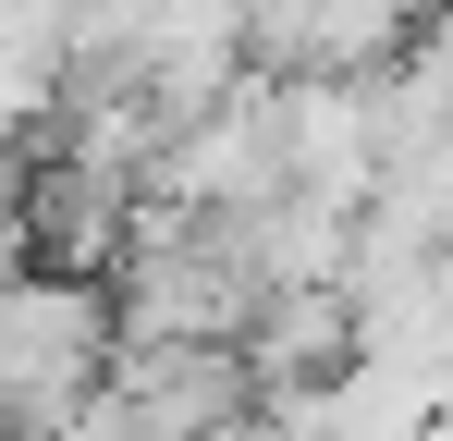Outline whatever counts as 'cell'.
Segmentation results:
<instances>
[{
	"mask_svg": "<svg viewBox=\"0 0 453 441\" xmlns=\"http://www.w3.org/2000/svg\"><path fill=\"white\" fill-rule=\"evenodd\" d=\"M111 356H123V331H111V294L98 282L12 270V282H0V441L74 429V405L98 392Z\"/></svg>",
	"mask_w": 453,
	"mask_h": 441,
	"instance_id": "obj_1",
	"label": "cell"
}]
</instances>
